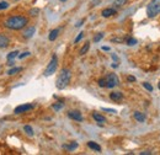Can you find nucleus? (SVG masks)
Listing matches in <instances>:
<instances>
[{
	"instance_id": "nucleus-21",
	"label": "nucleus",
	"mask_w": 160,
	"mask_h": 155,
	"mask_svg": "<svg viewBox=\"0 0 160 155\" xmlns=\"http://www.w3.org/2000/svg\"><path fill=\"white\" fill-rule=\"evenodd\" d=\"M16 57H19V51H14V52H10L8 54V60H15Z\"/></svg>"
},
{
	"instance_id": "nucleus-14",
	"label": "nucleus",
	"mask_w": 160,
	"mask_h": 155,
	"mask_svg": "<svg viewBox=\"0 0 160 155\" xmlns=\"http://www.w3.org/2000/svg\"><path fill=\"white\" fill-rule=\"evenodd\" d=\"M58 35H59V30H58V28L52 30L51 33H49V36H48V39H49V41H54V39H57Z\"/></svg>"
},
{
	"instance_id": "nucleus-5",
	"label": "nucleus",
	"mask_w": 160,
	"mask_h": 155,
	"mask_svg": "<svg viewBox=\"0 0 160 155\" xmlns=\"http://www.w3.org/2000/svg\"><path fill=\"white\" fill-rule=\"evenodd\" d=\"M120 84V80H118V77L115 74V73H111L106 77V88L108 89H113L115 86H117Z\"/></svg>"
},
{
	"instance_id": "nucleus-3",
	"label": "nucleus",
	"mask_w": 160,
	"mask_h": 155,
	"mask_svg": "<svg viewBox=\"0 0 160 155\" xmlns=\"http://www.w3.org/2000/svg\"><path fill=\"white\" fill-rule=\"evenodd\" d=\"M160 14V0H152L147 6V16L153 19Z\"/></svg>"
},
{
	"instance_id": "nucleus-17",
	"label": "nucleus",
	"mask_w": 160,
	"mask_h": 155,
	"mask_svg": "<svg viewBox=\"0 0 160 155\" xmlns=\"http://www.w3.org/2000/svg\"><path fill=\"white\" fill-rule=\"evenodd\" d=\"M134 118H136L138 122H140V123H143V122L145 121V116H144L142 112H138V111L134 112Z\"/></svg>"
},
{
	"instance_id": "nucleus-24",
	"label": "nucleus",
	"mask_w": 160,
	"mask_h": 155,
	"mask_svg": "<svg viewBox=\"0 0 160 155\" xmlns=\"http://www.w3.org/2000/svg\"><path fill=\"white\" fill-rule=\"evenodd\" d=\"M9 8V2L8 1H0V10H5Z\"/></svg>"
},
{
	"instance_id": "nucleus-31",
	"label": "nucleus",
	"mask_w": 160,
	"mask_h": 155,
	"mask_svg": "<svg viewBox=\"0 0 160 155\" xmlns=\"http://www.w3.org/2000/svg\"><path fill=\"white\" fill-rule=\"evenodd\" d=\"M82 37H84V32H80L79 35H78V37H77V38L74 39V43H78V42H79L80 39L82 38Z\"/></svg>"
},
{
	"instance_id": "nucleus-7",
	"label": "nucleus",
	"mask_w": 160,
	"mask_h": 155,
	"mask_svg": "<svg viewBox=\"0 0 160 155\" xmlns=\"http://www.w3.org/2000/svg\"><path fill=\"white\" fill-rule=\"evenodd\" d=\"M68 117L72 118V119H74V121H78V122H81V121H82V115H81V112H80V111H77V110L69 111V112H68Z\"/></svg>"
},
{
	"instance_id": "nucleus-25",
	"label": "nucleus",
	"mask_w": 160,
	"mask_h": 155,
	"mask_svg": "<svg viewBox=\"0 0 160 155\" xmlns=\"http://www.w3.org/2000/svg\"><path fill=\"white\" fill-rule=\"evenodd\" d=\"M126 43L128 44V46H134V44H137V39L136 38H128L126 41Z\"/></svg>"
},
{
	"instance_id": "nucleus-1",
	"label": "nucleus",
	"mask_w": 160,
	"mask_h": 155,
	"mask_svg": "<svg viewBox=\"0 0 160 155\" xmlns=\"http://www.w3.org/2000/svg\"><path fill=\"white\" fill-rule=\"evenodd\" d=\"M28 23V20L25 16H21V15H16V16H10L4 21V26L9 30H14V31H18V30H22L26 25Z\"/></svg>"
},
{
	"instance_id": "nucleus-39",
	"label": "nucleus",
	"mask_w": 160,
	"mask_h": 155,
	"mask_svg": "<svg viewBox=\"0 0 160 155\" xmlns=\"http://www.w3.org/2000/svg\"><path fill=\"white\" fill-rule=\"evenodd\" d=\"M60 1H62V2H64V1H67V0H60Z\"/></svg>"
},
{
	"instance_id": "nucleus-22",
	"label": "nucleus",
	"mask_w": 160,
	"mask_h": 155,
	"mask_svg": "<svg viewBox=\"0 0 160 155\" xmlns=\"http://www.w3.org/2000/svg\"><path fill=\"white\" fill-rule=\"evenodd\" d=\"M63 107H64V103H63V102H58V103L52 105V108H53L54 111H60Z\"/></svg>"
},
{
	"instance_id": "nucleus-27",
	"label": "nucleus",
	"mask_w": 160,
	"mask_h": 155,
	"mask_svg": "<svg viewBox=\"0 0 160 155\" xmlns=\"http://www.w3.org/2000/svg\"><path fill=\"white\" fill-rule=\"evenodd\" d=\"M102 38H103V33H102V32H100V33H98V35L94 37V42H100Z\"/></svg>"
},
{
	"instance_id": "nucleus-16",
	"label": "nucleus",
	"mask_w": 160,
	"mask_h": 155,
	"mask_svg": "<svg viewBox=\"0 0 160 155\" xmlns=\"http://www.w3.org/2000/svg\"><path fill=\"white\" fill-rule=\"evenodd\" d=\"M89 48H90V42H86V43H85V44L81 47L79 54H80V56H84V54H86V53H88V51H89Z\"/></svg>"
},
{
	"instance_id": "nucleus-11",
	"label": "nucleus",
	"mask_w": 160,
	"mask_h": 155,
	"mask_svg": "<svg viewBox=\"0 0 160 155\" xmlns=\"http://www.w3.org/2000/svg\"><path fill=\"white\" fill-rule=\"evenodd\" d=\"M35 32H36V28H35L33 26L27 27V28L23 31V37H25V38H31V37L35 35Z\"/></svg>"
},
{
	"instance_id": "nucleus-40",
	"label": "nucleus",
	"mask_w": 160,
	"mask_h": 155,
	"mask_svg": "<svg viewBox=\"0 0 160 155\" xmlns=\"http://www.w3.org/2000/svg\"><path fill=\"white\" fill-rule=\"evenodd\" d=\"M158 86H159V90H160V82H159V84H158Z\"/></svg>"
},
{
	"instance_id": "nucleus-8",
	"label": "nucleus",
	"mask_w": 160,
	"mask_h": 155,
	"mask_svg": "<svg viewBox=\"0 0 160 155\" xmlns=\"http://www.w3.org/2000/svg\"><path fill=\"white\" fill-rule=\"evenodd\" d=\"M116 14H117L116 9H112V8L105 9V10H102V12H101V15H102L103 18H111V16H113V15H116Z\"/></svg>"
},
{
	"instance_id": "nucleus-26",
	"label": "nucleus",
	"mask_w": 160,
	"mask_h": 155,
	"mask_svg": "<svg viewBox=\"0 0 160 155\" xmlns=\"http://www.w3.org/2000/svg\"><path fill=\"white\" fill-rule=\"evenodd\" d=\"M99 86H100V88H106V78L99 79Z\"/></svg>"
},
{
	"instance_id": "nucleus-35",
	"label": "nucleus",
	"mask_w": 160,
	"mask_h": 155,
	"mask_svg": "<svg viewBox=\"0 0 160 155\" xmlns=\"http://www.w3.org/2000/svg\"><path fill=\"white\" fill-rule=\"evenodd\" d=\"M112 59H113V60H117V62H118V57H117L116 54H113V53H112Z\"/></svg>"
},
{
	"instance_id": "nucleus-28",
	"label": "nucleus",
	"mask_w": 160,
	"mask_h": 155,
	"mask_svg": "<svg viewBox=\"0 0 160 155\" xmlns=\"http://www.w3.org/2000/svg\"><path fill=\"white\" fill-rule=\"evenodd\" d=\"M143 88L147 89L148 91H153V86H152L149 82H143Z\"/></svg>"
},
{
	"instance_id": "nucleus-36",
	"label": "nucleus",
	"mask_w": 160,
	"mask_h": 155,
	"mask_svg": "<svg viewBox=\"0 0 160 155\" xmlns=\"http://www.w3.org/2000/svg\"><path fill=\"white\" fill-rule=\"evenodd\" d=\"M145 154H147V155H150L152 153H150V152H142V153H140V155H145Z\"/></svg>"
},
{
	"instance_id": "nucleus-19",
	"label": "nucleus",
	"mask_w": 160,
	"mask_h": 155,
	"mask_svg": "<svg viewBox=\"0 0 160 155\" xmlns=\"http://www.w3.org/2000/svg\"><path fill=\"white\" fill-rule=\"evenodd\" d=\"M127 1L128 0H115L113 1V6L115 8H122V6H124L127 4Z\"/></svg>"
},
{
	"instance_id": "nucleus-38",
	"label": "nucleus",
	"mask_w": 160,
	"mask_h": 155,
	"mask_svg": "<svg viewBox=\"0 0 160 155\" xmlns=\"http://www.w3.org/2000/svg\"><path fill=\"white\" fill-rule=\"evenodd\" d=\"M8 64H9L10 67H12V65H14V60H8Z\"/></svg>"
},
{
	"instance_id": "nucleus-30",
	"label": "nucleus",
	"mask_w": 160,
	"mask_h": 155,
	"mask_svg": "<svg viewBox=\"0 0 160 155\" xmlns=\"http://www.w3.org/2000/svg\"><path fill=\"white\" fill-rule=\"evenodd\" d=\"M31 53L30 52H23V53H21V54H19V58L20 59H23L25 57H28Z\"/></svg>"
},
{
	"instance_id": "nucleus-2",
	"label": "nucleus",
	"mask_w": 160,
	"mask_h": 155,
	"mask_svg": "<svg viewBox=\"0 0 160 155\" xmlns=\"http://www.w3.org/2000/svg\"><path fill=\"white\" fill-rule=\"evenodd\" d=\"M70 78H72V74H70L69 69H62V72L59 73V75H58L57 80H56L57 89H59V90L65 89L69 85V82H70Z\"/></svg>"
},
{
	"instance_id": "nucleus-13",
	"label": "nucleus",
	"mask_w": 160,
	"mask_h": 155,
	"mask_svg": "<svg viewBox=\"0 0 160 155\" xmlns=\"http://www.w3.org/2000/svg\"><path fill=\"white\" fill-rule=\"evenodd\" d=\"M88 147H89L90 149L98 152V153H100L101 152V147L98 144V143H95V142H88Z\"/></svg>"
},
{
	"instance_id": "nucleus-32",
	"label": "nucleus",
	"mask_w": 160,
	"mask_h": 155,
	"mask_svg": "<svg viewBox=\"0 0 160 155\" xmlns=\"http://www.w3.org/2000/svg\"><path fill=\"white\" fill-rule=\"evenodd\" d=\"M102 111H106V112H108V113H116V110H112V108H102Z\"/></svg>"
},
{
	"instance_id": "nucleus-41",
	"label": "nucleus",
	"mask_w": 160,
	"mask_h": 155,
	"mask_svg": "<svg viewBox=\"0 0 160 155\" xmlns=\"http://www.w3.org/2000/svg\"><path fill=\"white\" fill-rule=\"evenodd\" d=\"M16 1H18V0H16Z\"/></svg>"
},
{
	"instance_id": "nucleus-23",
	"label": "nucleus",
	"mask_w": 160,
	"mask_h": 155,
	"mask_svg": "<svg viewBox=\"0 0 160 155\" xmlns=\"http://www.w3.org/2000/svg\"><path fill=\"white\" fill-rule=\"evenodd\" d=\"M28 14H30V16H37L38 14H40V9L38 8H33V9H31L30 11H28Z\"/></svg>"
},
{
	"instance_id": "nucleus-18",
	"label": "nucleus",
	"mask_w": 160,
	"mask_h": 155,
	"mask_svg": "<svg viewBox=\"0 0 160 155\" xmlns=\"http://www.w3.org/2000/svg\"><path fill=\"white\" fill-rule=\"evenodd\" d=\"M21 70H22V68H21V67H14V68H11V69L8 72V74H9V75H15V74L20 73Z\"/></svg>"
},
{
	"instance_id": "nucleus-20",
	"label": "nucleus",
	"mask_w": 160,
	"mask_h": 155,
	"mask_svg": "<svg viewBox=\"0 0 160 155\" xmlns=\"http://www.w3.org/2000/svg\"><path fill=\"white\" fill-rule=\"evenodd\" d=\"M23 131L26 132V134H27V136H30V137L33 136V129H32V127H31V126L26 124V126L23 127Z\"/></svg>"
},
{
	"instance_id": "nucleus-34",
	"label": "nucleus",
	"mask_w": 160,
	"mask_h": 155,
	"mask_svg": "<svg viewBox=\"0 0 160 155\" xmlns=\"http://www.w3.org/2000/svg\"><path fill=\"white\" fill-rule=\"evenodd\" d=\"M82 23H84V20H80L78 23H75V27H80V26H81Z\"/></svg>"
},
{
	"instance_id": "nucleus-9",
	"label": "nucleus",
	"mask_w": 160,
	"mask_h": 155,
	"mask_svg": "<svg viewBox=\"0 0 160 155\" xmlns=\"http://www.w3.org/2000/svg\"><path fill=\"white\" fill-rule=\"evenodd\" d=\"M10 44V39L4 33H0V48H6Z\"/></svg>"
},
{
	"instance_id": "nucleus-4",
	"label": "nucleus",
	"mask_w": 160,
	"mask_h": 155,
	"mask_svg": "<svg viewBox=\"0 0 160 155\" xmlns=\"http://www.w3.org/2000/svg\"><path fill=\"white\" fill-rule=\"evenodd\" d=\"M57 67H58V58H57V56L54 54V56H52L49 64L47 65V68H46V70H44V73H43L44 77H51V75H53V74L56 73V70H57Z\"/></svg>"
},
{
	"instance_id": "nucleus-6",
	"label": "nucleus",
	"mask_w": 160,
	"mask_h": 155,
	"mask_svg": "<svg viewBox=\"0 0 160 155\" xmlns=\"http://www.w3.org/2000/svg\"><path fill=\"white\" fill-rule=\"evenodd\" d=\"M33 107H35V106H33V105H31V103H25V105H20V106H18V107L14 110V112H15L16 115H20V113H23V112L31 111Z\"/></svg>"
},
{
	"instance_id": "nucleus-33",
	"label": "nucleus",
	"mask_w": 160,
	"mask_h": 155,
	"mask_svg": "<svg viewBox=\"0 0 160 155\" xmlns=\"http://www.w3.org/2000/svg\"><path fill=\"white\" fill-rule=\"evenodd\" d=\"M127 80H128V81H132V82H133V81H136V77L128 75V77H127Z\"/></svg>"
},
{
	"instance_id": "nucleus-37",
	"label": "nucleus",
	"mask_w": 160,
	"mask_h": 155,
	"mask_svg": "<svg viewBox=\"0 0 160 155\" xmlns=\"http://www.w3.org/2000/svg\"><path fill=\"white\" fill-rule=\"evenodd\" d=\"M102 51H110V47H107V46H103V47H102Z\"/></svg>"
},
{
	"instance_id": "nucleus-12",
	"label": "nucleus",
	"mask_w": 160,
	"mask_h": 155,
	"mask_svg": "<svg viewBox=\"0 0 160 155\" xmlns=\"http://www.w3.org/2000/svg\"><path fill=\"white\" fill-rule=\"evenodd\" d=\"M63 148H64L65 150H68V152H73V150H75V149L78 148V143H77V142H70L69 144H64Z\"/></svg>"
},
{
	"instance_id": "nucleus-10",
	"label": "nucleus",
	"mask_w": 160,
	"mask_h": 155,
	"mask_svg": "<svg viewBox=\"0 0 160 155\" xmlns=\"http://www.w3.org/2000/svg\"><path fill=\"white\" fill-rule=\"evenodd\" d=\"M110 98L112 101H115V102H118V101H121L123 98V94L121 91H113V92L110 94Z\"/></svg>"
},
{
	"instance_id": "nucleus-15",
	"label": "nucleus",
	"mask_w": 160,
	"mask_h": 155,
	"mask_svg": "<svg viewBox=\"0 0 160 155\" xmlns=\"http://www.w3.org/2000/svg\"><path fill=\"white\" fill-rule=\"evenodd\" d=\"M92 118L96 121V122H99V123H103V122H106V118L100 115V113H92Z\"/></svg>"
},
{
	"instance_id": "nucleus-29",
	"label": "nucleus",
	"mask_w": 160,
	"mask_h": 155,
	"mask_svg": "<svg viewBox=\"0 0 160 155\" xmlns=\"http://www.w3.org/2000/svg\"><path fill=\"white\" fill-rule=\"evenodd\" d=\"M111 42H117V43H123V42H124V39H123V38H120V37H113V38H111Z\"/></svg>"
}]
</instances>
